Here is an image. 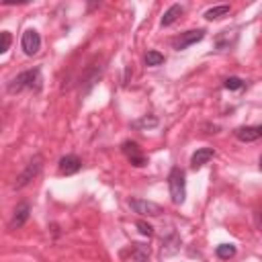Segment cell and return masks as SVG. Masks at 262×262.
I'll list each match as a JSON object with an SVG mask.
<instances>
[{
  "label": "cell",
  "mask_w": 262,
  "mask_h": 262,
  "mask_svg": "<svg viewBox=\"0 0 262 262\" xmlns=\"http://www.w3.org/2000/svg\"><path fill=\"white\" fill-rule=\"evenodd\" d=\"M180 14H182V6H180V4H172V6L164 12V16H162V20H160V23H162V27H170V25H172Z\"/></svg>",
  "instance_id": "obj_11"
},
{
  "label": "cell",
  "mask_w": 262,
  "mask_h": 262,
  "mask_svg": "<svg viewBox=\"0 0 262 262\" xmlns=\"http://www.w3.org/2000/svg\"><path fill=\"white\" fill-rule=\"evenodd\" d=\"M23 88H35V90L41 88V72H39V68L20 72V74H18L16 78H12V82L8 84V92H20Z\"/></svg>",
  "instance_id": "obj_2"
},
{
  "label": "cell",
  "mask_w": 262,
  "mask_h": 262,
  "mask_svg": "<svg viewBox=\"0 0 262 262\" xmlns=\"http://www.w3.org/2000/svg\"><path fill=\"white\" fill-rule=\"evenodd\" d=\"M129 207L139 213V215H149V217H158L162 213V207L151 203V201H143V199H131L129 201Z\"/></svg>",
  "instance_id": "obj_6"
},
{
  "label": "cell",
  "mask_w": 262,
  "mask_h": 262,
  "mask_svg": "<svg viewBox=\"0 0 262 262\" xmlns=\"http://www.w3.org/2000/svg\"><path fill=\"white\" fill-rule=\"evenodd\" d=\"M205 37V31L203 29H194V31H186V33H182L180 37H176V39H172V47L176 49V51H182V49H186L188 45H192V43H196V41H201Z\"/></svg>",
  "instance_id": "obj_4"
},
{
  "label": "cell",
  "mask_w": 262,
  "mask_h": 262,
  "mask_svg": "<svg viewBox=\"0 0 262 262\" xmlns=\"http://www.w3.org/2000/svg\"><path fill=\"white\" fill-rule=\"evenodd\" d=\"M29 213H31L29 203H20V205H16V209H14V213H12V219H10L8 227H10V229H16V227L25 225V221L29 219Z\"/></svg>",
  "instance_id": "obj_8"
},
{
  "label": "cell",
  "mask_w": 262,
  "mask_h": 262,
  "mask_svg": "<svg viewBox=\"0 0 262 262\" xmlns=\"http://www.w3.org/2000/svg\"><path fill=\"white\" fill-rule=\"evenodd\" d=\"M235 137H237L239 141L250 143V141L258 139V137H260V133H258V127H239V129L235 131Z\"/></svg>",
  "instance_id": "obj_12"
},
{
  "label": "cell",
  "mask_w": 262,
  "mask_h": 262,
  "mask_svg": "<svg viewBox=\"0 0 262 262\" xmlns=\"http://www.w3.org/2000/svg\"><path fill=\"white\" fill-rule=\"evenodd\" d=\"M41 166H43V158L37 154V156H33L31 160H29V164H27V168L20 172V176L16 178V182H14V188H23V186H27L39 172H41Z\"/></svg>",
  "instance_id": "obj_3"
},
{
  "label": "cell",
  "mask_w": 262,
  "mask_h": 262,
  "mask_svg": "<svg viewBox=\"0 0 262 262\" xmlns=\"http://www.w3.org/2000/svg\"><path fill=\"white\" fill-rule=\"evenodd\" d=\"M260 170H262V156H260Z\"/></svg>",
  "instance_id": "obj_21"
},
{
  "label": "cell",
  "mask_w": 262,
  "mask_h": 262,
  "mask_svg": "<svg viewBox=\"0 0 262 262\" xmlns=\"http://www.w3.org/2000/svg\"><path fill=\"white\" fill-rule=\"evenodd\" d=\"M123 154H125V156L129 158V162H131L133 166H137V168H141V166L147 164L145 156L141 154V149H139V145H137L135 141H125V143H123Z\"/></svg>",
  "instance_id": "obj_7"
},
{
  "label": "cell",
  "mask_w": 262,
  "mask_h": 262,
  "mask_svg": "<svg viewBox=\"0 0 262 262\" xmlns=\"http://www.w3.org/2000/svg\"><path fill=\"white\" fill-rule=\"evenodd\" d=\"M213 156H215L213 147H201V149H196V151L190 156V168L199 170V168H201V166H205Z\"/></svg>",
  "instance_id": "obj_9"
},
{
  "label": "cell",
  "mask_w": 262,
  "mask_h": 262,
  "mask_svg": "<svg viewBox=\"0 0 262 262\" xmlns=\"http://www.w3.org/2000/svg\"><path fill=\"white\" fill-rule=\"evenodd\" d=\"M20 45H23V51L25 55H35L39 49H41V37L35 29H27L23 33V39H20Z\"/></svg>",
  "instance_id": "obj_5"
},
{
  "label": "cell",
  "mask_w": 262,
  "mask_h": 262,
  "mask_svg": "<svg viewBox=\"0 0 262 262\" xmlns=\"http://www.w3.org/2000/svg\"><path fill=\"white\" fill-rule=\"evenodd\" d=\"M0 37H2L0 53H6V51H8V47H10V33H8V31H2V33H0Z\"/></svg>",
  "instance_id": "obj_18"
},
{
  "label": "cell",
  "mask_w": 262,
  "mask_h": 262,
  "mask_svg": "<svg viewBox=\"0 0 262 262\" xmlns=\"http://www.w3.org/2000/svg\"><path fill=\"white\" fill-rule=\"evenodd\" d=\"M258 133H260V137H262V125H260V127H258Z\"/></svg>",
  "instance_id": "obj_20"
},
{
  "label": "cell",
  "mask_w": 262,
  "mask_h": 262,
  "mask_svg": "<svg viewBox=\"0 0 262 262\" xmlns=\"http://www.w3.org/2000/svg\"><path fill=\"white\" fill-rule=\"evenodd\" d=\"M168 188H170L172 203L182 205L186 196V176H184V170H180L178 166H174L168 174Z\"/></svg>",
  "instance_id": "obj_1"
},
{
  "label": "cell",
  "mask_w": 262,
  "mask_h": 262,
  "mask_svg": "<svg viewBox=\"0 0 262 262\" xmlns=\"http://www.w3.org/2000/svg\"><path fill=\"white\" fill-rule=\"evenodd\" d=\"M145 63L147 66H160V63H164V55L160 51H147L145 53Z\"/></svg>",
  "instance_id": "obj_15"
},
{
  "label": "cell",
  "mask_w": 262,
  "mask_h": 262,
  "mask_svg": "<svg viewBox=\"0 0 262 262\" xmlns=\"http://www.w3.org/2000/svg\"><path fill=\"white\" fill-rule=\"evenodd\" d=\"M223 86H225L227 90H239V88L244 86V80L237 78V76H229V78L223 82Z\"/></svg>",
  "instance_id": "obj_16"
},
{
  "label": "cell",
  "mask_w": 262,
  "mask_h": 262,
  "mask_svg": "<svg viewBox=\"0 0 262 262\" xmlns=\"http://www.w3.org/2000/svg\"><path fill=\"white\" fill-rule=\"evenodd\" d=\"M80 166H82V162H80L78 156H63V158L59 160V172L66 174V176L76 174V172L80 170Z\"/></svg>",
  "instance_id": "obj_10"
},
{
  "label": "cell",
  "mask_w": 262,
  "mask_h": 262,
  "mask_svg": "<svg viewBox=\"0 0 262 262\" xmlns=\"http://www.w3.org/2000/svg\"><path fill=\"white\" fill-rule=\"evenodd\" d=\"M229 12V4H221V6H213V8H209L207 12H205V18L207 20H217V18H221V16H225Z\"/></svg>",
  "instance_id": "obj_13"
},
{
  "label": "cell",
  "mask_w": 262,
  "mask_h": 262,
  "mask_svg": "<svg viewBox=\"0 0 262 262\" xmlns=\"http://www.w3.org/2000/svg\"><path fill=\"white\" fill-rule=\"evenodd\" d=\"M137 227H139V231H141L143 235H147V237L154 233V227H151L149 223H145V221H137Z\"/></svg>",
  "instance_id": "obj_19"
},
{
  "label": "cell",
  "mask_w": 262,
  "mask_h": 262,
  "mask_svg": "<svg viewBox=\"0 0 262 262\" xmlns=\"http://www.w3.org/2000/svg\"><path fill=\"white\" fill-rule=\"evenodd\" d=\"M215 254H217V258H221V260H229V258L235 256V246H233V244H221V246H217Z\"/></svg>",
  "instance_id": "obj_14"
},
{
  "label": "cell",
  "mask_w": 262,
  "mask_h": 262,
  "mask_svg": "<svg viewBox=\"0 0 262 262\" xmlns=\"http://www.w3.org/2000/svg\"><path fill=\"white\" fill-rule=\"evenodd\" d=\"M133 125H135V127H156V125H158V119H156V117H143V119L135 121Z\"/></svg>",
  "instance_id": "obj_17"
}]
</instances>
